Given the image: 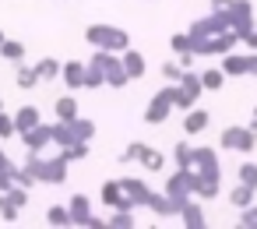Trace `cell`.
<instances>
[{
    "instance_id": "6da1fadb",
    "label": "cell",
    "mask_w": 257,
    "mask_h": 229,
    "mask_svg": "<svg viewBox=\"0 0 257 229\" xmlns=\"http://www.w3.org/2000/svg\"><path fill=\"white\" fill-rule=\"evenodd\" d=\"M85 39H88V46H95V50H109V53H123V50H131V36H127L123 29H116V25H106V22L88 25V29H85Z\"/></svg>"
},
{
    "instance_id": "7a4b0ae2",
    "label": "cell",
    "mask_w": 257,
    "mask_h": 229,
    "mask_svg": "<svg viewBox=\"0 0 257 229\" xmlns=\"http://www.w3.org/2000/svg\"><path fill=\"white\" fill-rule=\"evenodd\" d=\"M25 166L36 173V180H39V183H50V187H57V183H64V180H67V166H71V162H67L64 155L43 159V152H29Z\"/></svg>"
},
{
    "instance_id": "3957f363",
    "label": "cell",
    "mask_w": 257,
    "mask_h": 229,
    "mask_svg": "<svg viewBox=\"0 0 257 229\" xmlns=\"http://www.w3.org/2000/svg\"><path fill=\"white\" fill-rule=\"evenodd\" d=\"M92 64L102 71V78H106V85H109V88H127V85H131V74H127V67H123V57H120V53L95 50V53H92Z\"/></svg>"
},
{
    "instance_id": "277c9868",
    "label": "cell",
    "mask_w": 257,
    "mask_h": 229,
    "mask_svg": "<svg viewBox=\"0 0 257 229\" xmlns=\"http://www.w3.org/2000/svg\"><path fill=\"white\" fill-rule=\"evenodd\" d=\"M173 109H176V81H169L166 88H159V92L152 95V102L145 106V124H148V127H159V124L169 120Z\"/></svg>"
},
{
    "instance_id": "5b68a950",
    "label": "cell",
    "mask_w": 257,
    "mask_h": 229,
    "mask_svg": "<svg viewBox=\"0 0 257 229\" xmlns=\"http://www.w3.org/2000/svg\"><path fill=\"white\" fill-rule=\"evenodd\" d=\"M239 32H218V36H204V39H190L197 57H225L232 53V46H239Z\"/></svg>"
},
{
    "instance_id": "8992f818",
    "label": "cell",
    "mask_w": 257,
    "mask_h": 229,
    "mask_svg": "<svg viewBox=\"0 0 257 229\" xmlns=\"http://www.w3.org/2000/svg\"><path fill=\"white\" fill-rule=\"evenodd\" d=\"M120 162H141L148 173H162V169H166V155H162L159 148L145 145V141H131V145L123 148Z\"/></svg>"
},
{
    "instance_id": "52a82bcc",
    "label": "cell",
    "mask_w": 257,
    "mask_h": 229,
    "mask_svg": "<svg viewBox=\"0 0 257 229\" xmlns=\"http://www.w3.org/2000/svg\"><path fill=\"white\" fill-rule=\"evenodd\" d=\"M253 145H257V134H253L250 127H239V124L225 127V131L218 134V148H222V152H239V155H250V152H253Z\"/></svg>"
},
{
    "instance_id": "ba28073f",
    "label": "cell",
    "mask_w": 257,
    "mask_h": 229,
    "mask_svg": "<svg viewBox=\"0 0 257 229\" xmlns=\"http://www.w3.org/2000/svg\"><path fill=\"white\" fill-rule=\"evenodd\" d=\"M67 208H71L74 225H85V229H109V215H106V218L92 215V197H88V194H74V197L67 201Z\"/></svg>"
},
{
    "instance_id": "9c48e42d",
    "label": "cell",
    "mask_w": 257,
    "mask_h": 229,
    "mask_svg": "<svg viewBox=\"0 0 257 229\" xmlns=\"http://www.w3.org/2000/svg\"><path fill=\"white\" fill-rule=\"evenodd\" d=\"M222 71L229 74V78H253V53L246 50V53H225L222 57Z\"/></svg>"
},
{
    "instance_id": "30bf717a",
    "label": "cell",
    "mask_w": 257,
    "mask_h": 229,
    "mask_svg": "<svg viewBox=\"0 0 257 229\" xmlns=\"http://www.w3.org/2000/svg\"><path fill=\"white\" fill-rule=\"evenodd\" d=\"M229 18H232V32H239V39L246 32H253V4H250V0H232V4H229Z\"/></svg>"
},
{
    "instance_id": "8fae6325",
    "label": "cell",
    "mask_w": 257,
    "mask_h": 229,
    "mask_svg": "<svg viewBox=\"0 0 257 229\" xmlns=\"http://www.w3.org/2000/svg\"><path fill=\"white\" fill-rule=\"evenodd\" d=\"M99 197H102V204H106V208H113V211H116V208H134V201L127 197V190H123V183H120V180H106V183H102V190H99Z\"/></svg>"
},
{
    "instance_id": "7c38bea8",
    "label": "cell",
    "mask_w": 257,
    "mask_h": 229,
    "mask_svg": "<svg viewBox=\"0 0 257 229\" xmlns=\"http://www.w3.org/2000/svg\"><path fill=\"white\" fill-rule=\"evenodd\" d=\"M22 145H25L29 152H46V148L53 145L50 124H39V127H32V131H22Z\"/></svg>"
},
{
    "instance_id": "4fadbf2b",
    "label": "cell",
    "mask_w": 257,
    "mask_h": 229,
    "mask_svg": "<svg viewBox=\"0 0 257 229\" xmlns=\"http://www.w3.org/2000/svg\"><path fill=\"white\" fill-rule=\"evenodd\" d=\"M120 183H123L127 197L134 201V208H148V201H152V194H155V190H152L145 180H138V176H123Z\"/></svg>"
},
{
    "instance_id": "5bb4252c",
    "label": "cell",
    "mask_w": 257,
    "mask_h": 229,
    "mask_svg": "<svg viewBox=\"0 0 257 229\" xmlns=\"http://www.w3.org/2000/svg\"><path fill=\"white\" fill-rule=\"evenodd\" d=\"M208 124H211V113H208L204 106H194V109H187V113H183V131H187V138L204 134V131H208Z\"/></svg>"
},
{
    "instance_id": "9a60e30c",
    "label": "cell",
    "mask_w": 257,
    "mask_h": 229,
    "mask_svg": "<svg viewBox=\"0 0 257 229\" xmlns=\"http://www.w3.org/2000/svg\"><path fill=\"white\" fill-rule=\"evenodd\" d=\"M180 222H183L187 229H204V225H208V218H204V208H201V197H190V201L183 204V211H180Z\"/></svg>"
},
{
    "instance_id": "2e32d148",
    "label": "cell",
    "mask_w": 257,
    "mask_h": 229,
    "mask_svg": "<svg viewBox=\"0 0 257 229\" xmlns=\"http://www.w3.org/2000/svg\"><path fill=\"white\" fill-rule=\"evenodd\" d=\"M120 57H123V67H127L131 81H141V78L148 74V60H145V53H138L134 46H131V50H123Z\"/></svg>"
},
{
    "instance_id": "e0dca14e",
    "label": "cell",
    "mask_w": 257,
    "mask_h": 229,
    "mask_svg": "<svg viewBox=\"0 0 257 229\" xmlns=\"http://www.w3.org/2000/svg\"><path fill=\"white\" fill-rule=\"evenodd\" d=\"M85 71H88V64H81V60H67L64 71H60V78H64V85H67L71 92H78V88H85Z\"/></svg>"
},
{
    "instance_id": "ac0fdd59",
    "label": "cell",
    "mask_w": 257,
    "mask_h": 229,
    "mask_svg": "<svg viewBox=\"0 0 257 229\" xmlns=\"http://www.w3.org/2000/svg\"><path fill=\"white\" fill-rule=\"evenodd\" d=\"M180 88H183V95H187V102H190V106H197V102H201V95H204V81H201V74H197V71H183Z\"/></svg>"
},
{
    "instance_id": "d6986e66",
    "label": "cell",
    "mask_w": 257,
    "mask_h": 229,
    "mask_svg": "<svg viewBox=\"0 0 257 229\" xmlns=\"http://www.w3.org/2000/svg\"><path fill=\"white\" fill-rule=\"evenodd\" d=\"M39 81H43V78H39L36 64H32V67H29L25 60H22V64H15V85H18L22 92H32V88H36Z\"/></svg>"
},
{
    "instance_id": "ffe728a7",
    "label": "cell",
    "mask_w": 257,
    "mask_h": 229,
    "mask_svg": "<svg viewBox=\"0 0 257 229\" xmlns=\"http://www.w3.org/2000/svg\"><path fill=\"white\" fill-rule=\"evenodd\" d=\"M43 124V113L36 109V106H22L18 113H15V127H18V134L22 131H32V127H39Z\"/></svg>"
},
{
    "instance_id": "44dd1931",
    "label": "cell",
    "mask_w": 257,
    "mask_h": 229,
    "mask_svg": "<svg viewBox=\"0 0 257 229\" xmlns=\"http://www.w3.org/2000/svg\"><path fill=\"white\" fill-rule=\"evenodd\" d=\"M148 211H155V215H162V218H169V215H180V208L173 204V197H169L166 190H162V194H159V190L152 194V201H148Z\"/></svg>"
},
{
    "instance_id": "7402d4cb",
    "label": "cell",
    "mask_w": 257,
    "mask_h": 229,
    "mask_svg": "<svg viewBox=\"0 0 257 229\" xmlns=\"http://www.w3.org/2000/svg\"><path fill=\"white\" fill-rule=\"evenodd\" d=\"M53 117L57 120H78L81 113H78V99L74 95H60L57 102H53Z\"/></svg>"
},
{
    "instance_id": "603a6c76",
    "label": "cell",
    "mask_w": 257,
    "mask_h": 229,
    "mask_svg": "<svg viewBox=\"0 0 257 229\" xmlns=\"http://www.w3.org/2000/svg\"><path fill=\"white\" fill-rule=\"evenodd\" d=\"M253 194H257V187L236 183V187L229 190V204H232V208H246V204H253Z\"/></svg>"
},
{
    "instance_id": "cb8c5ba5",
    "label": "cell",
    "mask_w": 257,
    "mask_h": 229,
    "mask_svg": "<svg viewBox=\"0 0 257 229\" xmlns=\"http://www.w3.org/2000/svg\"><path fill=\"white\" fill-rule=\"evenodd\" d=\"M46 225H57V229H64V225H74V218H71V208H67V204H50V208H46Z\"/></svg>"
},
{
    "instance_id": "d4e9b609",
    "label": "cell",
    "mask_w": 257,
    "mask_h": 229,
    "mask_svg": "<svg viewBox=\"0 0 257 229\" xmlns=\"http://www.w3.org/2000/svg\"><path fill=\"white\" fill-rule=\"evenodd\" d=\"M225 71L222 67H208V71H201V81H204V92H222V85H225Z\"/></svg>"
},
{
    "instance_id": "484cf974",
    "label": "cell",
    "mask_w": 257,
    "mask_h": 229,
    "mask_svg": "<svg viewBox=\"0 0 257 229\" xmlns=\"http://www.w3.org/2000/svg\"><path fill=\"white\" fill-rule=\"evenodd\" d=\"M173 162H176L180 169H190V162H194V145H190L187 138L173 145Z\"/></svg>"
},
{
    "instance_id": "4316f807",
    "label": "cell",
    "mask_w": 257,
    "mask_h": 229,
    "mask_svg": "<svg viewBox=\"0 0 257 229\" xmlns=\"http://www.w3.org/2000/svg\"><path fill=\"white\" fill-rule=\"evenodd\" d=\"M138 218H134V208H116L109 215V229H134Z\"/></svg>"
},
{
    "instance_id": "83f0119b",
    "label": "cell",
    "mask_w": 257,
    "mask_h": 229,
    "mask_svg": "<svg viewBox=\"0 0 257 229\" xmlns=\"http://www.w3.org/2000/svg\"><path fill=\"white\" fill-rule=\"evenodd\" d=\"M0 57L11 60V64H22V60H25V43H22V39H8L4 46H0Z\"/></svg>"
},
{
    "instance_id": "f1b7e54d",
    "label": "cell",
    "mask_w": 257,
    "mask_h": 229,
    "mask_svg": "<svg viewBox=\"0 0 257 229\" xmlns=\"http://www.w3.org/2000/svg\"><path fill=\"white\" fill-rule=\"evenodd\" d=\"M36 71H39V78H43V81H53V78H60L64 64H60V60H53V57H43V60L36 64Z\"/></svg>"
},
{
    "instance_id": "f546056e",
    "label": "cell",
    "mask_w": 257,
    "mask_h": 229,
    "mask_svg": "<svg viewBox=\"0 0 257 229\" xmlns=\"http://www.w3.org/2000/svg\"><path fill=\"white\" fill-rule=\"evenodd\" d=\"M22 211H25V208H18L8 194H0V218H4V222H11V225H15V222L22 218Z\"/></svg>"
},
{
    "instance_id": "4dcf8cb0",
    "label": "cell",
    "mask_w": 257,
    "mask_h": 229,
    "mask_svg": "<svg viewBox=\"0 0 257 229\" xmlns=\"http://www.w3.org/2000/svg\"><path fill=\"white\" fill-rule=\"evenodd\" d=\"M88 145H92V141H74V145L60 148V155H64L67 162H81V159H88Z\"/></svg>"
},
{
    "instance_id": "1f68e13d",
    "label": "cell",
    "mask_w": 257,
    "mask_h": 229,
    "mask_svg": "<svg viewBox=\"0 0 257 229\" xmlns=\"http://www.w3.org/2000/svg\"><path fill=\"white\" fill-rule=\"evenodd\" d=\"M236 180H239V183L257 187V162H250V159H246V162H239V166H236Z\"/></svg>"
},
{
    "instance_id": "d6a6232c",
    "label": "cell",
    "mask_w": 257,
    "mask_h": 229,
    "mask_svg": "<svg viewBox=\"0 0 257 229\" xmlns=\"http://www.w3.org/2000/svg\"><path fill=\"white\" fill-rule=\"evenodd\" d=\"M71 124H74V134H78L81 141H92V138H95V120L78 117V120H71Z\"/></svg>"
},
{
    "instance_id": "836d02e7",
    "label": "cell",
    "mask_w": 257,
    "mask_h": 229,
    "mask_svg": "<svg viewBox=\"0 0 257 229\" xmlns=\"http://www.w3.org/2000/svg\"><path fill=\"white\" fill-rule=\"evenodd\" d=\"M11 180H15V183H22V187H36V183H39V180H36V173H32L29 166H15V169H11Z\"/></svg>"
},
{
    "instance_id": "e575fe53",
    "label": "cell",
    "mask_w": 257,
    "mask_h": 229,
    "mask_svg": "<svg viewBox=\"0 0 257 229\" xmlns=\"http://www.w3.org/2000/svg\"><path fill=\"white\" fill-rule=\"evenodd\" d=\"M102 85H106L102 71H99V67H95V64L88 60V71H85V88H92V92H95V88H102Z\"/></svg>"
},
{
    "instance_id": "d590c367",
    "label": "cell",
    "mask_w": 257,
    "mask_h": 229,
    "mask_svg": "<svg viewBox=\"0 0 257 229\" xmlns=\"http://www.w3.org/2000/svg\"><path fill=\"white\" fill-rule=\"evenodd\" d=\"M15 134H18V127H15V117L0 109V141H8V138H15Z\"/></svg>"
},
{
    "instance_id": "8d00e7d4",
    "label": "cell",
    "mask_w": 257,
    "mask_h": 229,
    "mask_svg": "<svg viewBox=\"0 0 257 229\" xmlns=\"http://www.w3.org/2000/svg\"><path fill=\"white\" fill-rule=\"evenodd\" d=\"M4 194H8V197H11L18 208H25V204H29V187H22V183H11Z\"/></svg>"
},
{
    "instance_id": "74e56055",
    "label": "cell",
    "mask_w": 257,
    "mask_h": 229,
    "mask_svg": "<svg viewBox=\"0 0 257 229\" xmlns=\"http://www.w3.org/2000/svg\"><path fill=\"white\" fill-rule=\"evenodd\" d=\"M239 225H243V229H257V204L239 208Z\"/></svg>"
},
{
    "instance_id": "f35d334b",
    "label": "cell",
    "mask_w": 257,
    "mask_h": 229,
    "mask_svg": "<svg viewBox=\"0 0 257 229\" xmlns=\"http://www.w3.org/2000/svg\"><path fill=\"white\" fill-rule=\"evenodd\" d=\"M169 46H173V53H187V50H194V46H190V32H176V36L169 39Z\"/></svg>"
},
{
    "instance_id": "ab89813d",
    "label": "cell",
    "mask_w": 257,
    "mask_h": 229,
    "mask_svg": "<svg viewBox=\"0 0 257 229\" xmlns=\"http://www.w3.org/2000/svg\"><path fill=\"white\" fill-rule=\"evenodd\" d=\"M162 78H166V81H180V78H183L180 60H166V64H162Z\"/></svg>"
},
{
    "instance_id": "60d3db41",
    "label": "cell",
    "mask_w": 257,
    "mask_h": 229,
    "mask_svg": "<svg viewBox=\"0 0 257 229\" xmlns=\"http://www.w3.org/2000/svg\"><path fill=\"white\" fill-rule=\"evenodd\" d=\"M176 60H180V67H183V71H194L197 53H194V50H187V53H176Z\"/></svg>"
},
{
    "instance_id": "b9f144b4",
    "label": "cell",
    "mask_w": 257,
    "mask_h": 229,
    "mask_svg": "<svg viewBox=\"0 0 257 229\" xmlns=\"http://www.w3.org/2000/svg\"><path fill=\"white\" fill-rule=\"evenodd\" d=\"M243 46H246V50H250V53H257V29H253V32H246V36H243Z\"/></svg>"
},
{
    "instance_id": "7bdbcfd3",
    "label": "cell",
    "mask_w": 257,
    "mask_h": 229,
    "mask_svg": "<svg viewBox=\"0 0 257 229\" xmlns=\"http://www.w3.org/2000/svg\"><path fill=\"white\" fill-rule=\"evenodd\" d=\"M11 169H15V162L8 159V152H0V173H8V176H11Z\"/></svg>"
},
{
    "instance_id": "ee69618b",
    "label": "cell",
    "mask_w": 257,
    "mask_h": 229,
    "mask_svg": "<svg viewBox=\"0 0 257 229\" xmlns=\"http://www.w3.org/2000/svg\"><path fill=\"white\" fill-rule=\"evenodd\" d=\"M208 4H211V11H222V8H229V4H232V0H208Z\"/></svg>"
},
{
    "instance_id": "f6af8a7d",
    "label": "cell",
    "mask_w": 257,
    "mask_h": 229,
    "mask_svg": "<svg viewBox=\"0 0 257 229\" xmlns=\"http://www.w3.org/2000/svg\"><path fill=\"white\" fill-rule=\"evenodd\" d=\"M11 183H15V180H11V176H8V173H0V194H4V190H8V187H11Z\"/></svg>"
},
{
    "instance_id": "bcb514c9",
    "label": "cell",
    "mask_w": 257,
    "mask_h": 229,
    "mask_svg": "<svg viewBox=\"0 0 257 229\" xmlns=\"http://www.w3.org/2000/svg\"><path fill=\"white\" fill-rule=\"evenodd\" d=\"M4 43H8V36H4V29H0V46H4Z\"/></svg>"
},
{
    "instance_id": "7dc6e473",
    "label": "cell",
    "mask_w": 257,
    "mask_h": 229,
    "mask_svg": "<svg viewBox=\"0 0 257 229\" xmlns=\"http://www.w3.org/2000/svg\"><path fill=\"white\" fill-rule=\"evenodd\" d=\"M253 78H257V53H253Z\"/></svg>"
},
{
    "instance_id": "c3c4849f",
    "label": "cell",
    "mask_w": 257,
    "mask_h": 229,
    "mask_svg": "<svg viewBox=\"0 0 257 229\" xmlns=\"http://www.w3.org/2000/svg\"><path fill=\"white\" fill-rule=\"evenodd\" d=\"M0 109H4V99H0Z\"/></svg>"
}]
</instances>
